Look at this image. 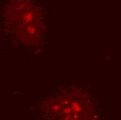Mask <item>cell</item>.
Returning <instances> with one entry per match:
<instances>
[{"mask_svg":"<svg viewBox=\"0 0 121 120\" xmlns=\"http://www.w3.org/2000/svg\"><path fill=\"white\" fill-rule=\"evenodd\" d=\"M4 17L7 30L21 45L36 46L45 36L43 15L31 0H11L4 8Z\"/></svg>","mask_w":121,"mask_h":120,"instance_id":"obj_1","label":"cell"},{"mask_svg":"<svg viewBox=\"0 0 121 120\" xmlns=\"http://www.w3.org/2000/svg\"><path fill=\"white\" fill-rule=\"evenodd\" d=\"M41 108L45 115L52 120H91L95 112L90 95L73 87L49 97Z\"/></svg>","mask_w":121,"mask_h":120,"instance_id":"obj_2","label":"cell"}]
</instances>
